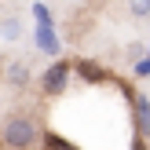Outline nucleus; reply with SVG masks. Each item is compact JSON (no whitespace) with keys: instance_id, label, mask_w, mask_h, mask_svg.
<instances>
[{"instance_id":"6e6552de","label":"nucleus","mask_w":150,"mask_h":150,"mask_svg":"<svg viewBox=\"0 0 150 150\" xmlns=\"http://www.w3.org/2000/svg\"><path fill=\"white\" fill-rule=\"evenodd\" d=\"M0 33H4V37H11V40H15V37H18V22H4V26H0Z\"/></svg>"},{"instance_id":"7ed1b4c3","label":"nucleus","mask_w":150,"mask_h":150,"mask_svg":"<svg viewBox=\"0 0 150 150\" xmlns=\"http://www.w3.org/2000/svg\"><path fill=\"white\" fill-rule=\"evenodd\" d=\"M73 73H81V81H88V84H95V81H103V66L88 62V59H81V62L73 66Z\"/></svg>"},{"instance_id":"423d86ee","label":"nucleus","mask_w":150,"mask_h":150,"mask_svg":"<svg viewBox=\"0 0 150 150\" xmlns=\"http://www.w3.org/2000/svg\"><path fill=\"white\" fill-rule=\"evenodd\" d=\"M44 150H77V146H70L62 136H55V132H48L44 136Z\"/></svg>"},{"instance_id":"f03ea898","label":"nucleus","mask_w":150,"mask_h":150,"mask_svg":"<svg viewBox=\"0 0 150 150\" xmlns=\"http://www.w3.org/2000/svg\"><path fill=\"white\" fill-rule=\"evenodd\" d=\"M66 81H70V62H51L48 70H44V77H40V88L48 95H59L66 88Z\"/></svg>"},{"instance_id":"20e7f679","label":"nucleus","mask_w":150,"mask_h":150,"mask_svg":"<svg viewBox=\"0 0 150 150\" xmlns=\"http://www.w3.org/2000/svg\"><path fill=\"white\" fill-rule=\"evenodd\" d=\"M37 44H40V51H48V55L59 51V40H55V33H51V26H37Z\"/></svg>"},{"instance_id":"1a4fd4ad","label":"nucleus","mask_w":150,"mask_h":150,"mask_svg":"<svg viewBox=\"0 0 150 150\" xmlns=\"http://www.w3.org/2000/svg\"><path fill=\"white\" fill-rule=\"evenodd\" d=\"M132 7H136V15H146V11H150V0H136Z\"/></svg>"},{"instance_id":"39448f33","label":"nucleus","mask_w":150,"mask_h":150,"mask_svg":"<svg viewBox=\"0 0 150 150\" xmlns=\"http://www.w3.org/2000/svg\"><path fill=\"white\" fill-rule=\"evenodd\" d=\"M7 81H11L15 88H26V84H29V70H26V62H11V70H7Z\"/></svg>"},{"instance_id":"f257e3e1","label":"nucleus","mask_w":150,"mask_h":150,"mask_svg":"<svg viewBox=\"0 0 150 150\" xmlns=\"http://www.w3.org/2000/svg\"><path fill=\"white\" fill-rule=\"evenodd\" d=\"M0 139H4V146H11V150H29L37 139H40V128H37V121H33V117L15 114V117H7V121H4V132H0Z\"/></svg>"},{"instance_id":"0eeeda50","label":"nucleus","mask_w":150,"mask_h":150,"mask_svg":"<svg viewBox=\"0 0 150 150\" xmlns=\"http://www.w3.org/2000/svg\"><path fill=\"white\" fill-rule=\"evenodd\" d=\"M33 18H37V26H51V18H48V7H44V4H33Z\"/></svg>"}]
</instances>
